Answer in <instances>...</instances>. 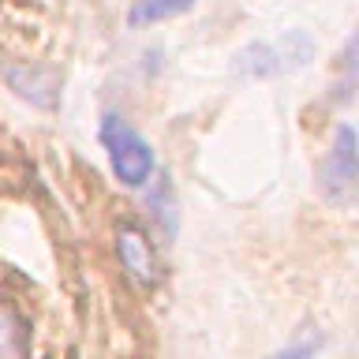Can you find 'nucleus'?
<instances>
[{
    "instance_id": "f03ea898",
    "label": "nucleus",
    "mask_w": 359,
    "mask_h": 359,
    "mask_svg": "<svg viewBox=\"0 0 359 359\" xmlns=\"http://www.w3.org/2000/svg\"><path fill=\"white\" fill-rule=\"evenodd\" d=\"M314 56V41L299 30H288L273 41H251L236 53V72L247 79H277L303 67Z\"/></svg>"
},
{
    "instance_id": "423d86ee",
    "label": "nucleus",
    "mask_w": 359,
    "mask_h": 359,
    "mask_svg": "<svg viewBox=\"0 0 359 359\" xmlns=\"http://www.w3.org/2000/svg\"><path fill=\"white\" fill-rule=\"evenodd\" d=\"M0 359H27V330L8 307H0Z\"/></svg>"
},
{
    "instance_id": "39448f33",
    "label": "nucleus",
    "mask_w": 359,
    "mask_h": 359,
    "mask_svg": "<svg viewBox=\"0 0 359 359\" xmlns=\"http://www.w3.org/2000/svg\"><path fill=\"white\" fill-rule=\"evenodd\" d=\"M198 0H131L128 8V27H154V22H165V19H176V15H187Z\"/></svg>"
},
{
    "instance_id": "20e7f679",
    "label": "nucleus",
    "mask_w": 359,
    "mask_h": 359,
    "mask_svg": "<svg viewBox=\"0 0 359 359\" xmlns=\"http://www.w3.org/2000/svg\"><path fill=\"white\" fill-rule=\"evenodd\" d=\"M116 255H120V266L142 285H154L161 277V262L154 255V243L139 224H120L116 229Z\"/></svg>"
},
{
    "instance_id": "7ed1b4c3",
    "label": "nucleus",
    "mask_w": 359,
    "mask_h": 359,
    "mask_svg": "<svg viewBox=\"0 0 359 359\" xmlns=\"http://www.w3.org/2000/svg\"><path fill=\"white\" fill-rule=\"evenodd\" d=\"M322 195L333 206H352L355 198V180H359V165H355V131L341 123L333 131V142L325 146L322 157Z\"/></svg>"
},
{
    "instance_id": "f257e3e1",
    "label": "nucleus",
    "mask_w": 359,
    "mask_h": 359,
    "mask_svg": "<svg viewBox=\"0 0 359 359\" xmlns=\"http://www.w3.org/2000/svg\"><path fill=\"white\" fill-rule=\"evenodd\" d=\"M97 139H101V146H105L112 176H116L123 187L139 191V187H146L154 180V172H157L154 146H150V139H146L139 128H131L120 112H105V116H101Z\"/></svg>"
},
{
    "instance_id": "0eeeda50",
    "label": "nucleus",
    "mask_w": 359,
    "mask_h": 359,
    "mask_svg": "<svg viewBox=\"0 0 359 359\" xmlns=\"http://www.w3.org/2000/svg\"><path fill=\"white\" fill-rule=\"evenodd\" d=\"M322 348H325V337H322L318 330H303L296 341L285 344L280 352H273L269 359H314V355L322 352Z\"/></svg>"
}]
</instances>
